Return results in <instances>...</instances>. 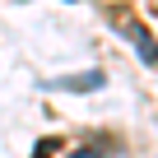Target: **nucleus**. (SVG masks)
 Here are the masks:
<instances>
[{
    "label": "nucleus",
    "mask_w": 158,
    "mask_h": 158,
    "mask_svg": "<svg viewBox=\"0 0 158 158\" xmlns=\"http://www.w3.org/2000/svg\"><path fill=\"white\" fill-rule=\"evenodd\" d=\"M56 89H102V74L98 70H89V74H70V79H56Z\"/></svg>",
    "instance_id": "f03ea898"
},
{
    "label": "nucleus",
    "mask_w": 158,
    "mask_h": 158,
    "mask_svg": "<svg viewBox=\"0 0 158 158\" xmlns=\"http://www.w3.org/2000/svg\"><path fill=\"white\" fill-rule=\"evenodd\" d=\"M107 14H112V23H116V33H126V37H130L135 47H139V56H144L149 65H158V42L149 37V28H144V23H139V19L130 14V10H121V5H112Z\"/></svg>",
    "instance_id": "f257e3e1"
}]
</instances>
